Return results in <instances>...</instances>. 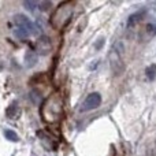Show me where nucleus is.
<instances>
[{
	"label": "nucleus",
	"instance_id": "3",
	"mask_svg": "<svg viewBox=\"0 0 156 156\" xmlns=\"http://www.w3.org/2000/svg\"><path fill=\"white\" fill-rule=\"evenodd\" d=\"M14 21H15V25H16L15 36L18 38H21V40H23V38H26L29 34H34V33L37 32V27L34 26V23H33L27 16L22 15V14L15 15Z\"/></svg>",
	"mask_w": 156,
	"mask_h": 156
},
{
	"label": "nucleus",
	"instance_id": "6",
	"mask_svg": "<svg viewBox=\"0 0 156 156\" xmlns=\"http://www.w3.org/2000/svg\"><path fill=\"white\" fill-rule=\"evenodd\" d=\"M111 58H115V62H111V65H112L114 71H115L116 74L122 73V71H123V62L121 60L119 55L115 52V54H111Z\"/></svg>",
	"mask_w": 156,
	"mask_h": 156
},
{
	"label": "nucleus",
	"instance_id": "8",
	"mask_svg": "<svg viewBox=\"0 0 156 156\" xmlns=\"http://www.w3.org/2000/svg\"><path fill=\"white\" fill-rule=\"evenodd\" d=\"M4 137L7 138V140L12 141V143H16V141L19 140L18 136H16V133L12 132V130H4Z\"/></svg>",
	"mask_w": 156,
	"mask_h": 156
},
{
	"label": "nucleus",
	"instance_id": "5",
	"mask_svg": "<svg viewBox=\"0 0 156 156\" xmlns=\"http://www.w3.org/2000/svg\"><path fill=\"white\" fill-rule=\"evenodd\" d=\"M37 51L40 55H47L49 51H51V41H49L48 37L45 36H41L37 41Z\"/></svg>",
	"mask_w": 156,
	"mask_h": 156
},
{
	"label": "nucleus",
	"instance_id": "10",
	"mask_svg": "<svg viewBox=\"0 0 156 156\" xmlns=\"http://www.w3.org/2000/svg\"><path fill=\"white\" fill-rule=\"evenodd\" d=\"M143 15H144V12L134 14V15H132V16H130V18H129V23H127V25H129V26H132V25H134L136 22H138L141 18H143Z\"/></svg>",
	"mask_w": 156,
	"mask_h": 156
},
{
	"label": "nucleus",
	"instance_id": "9",
	"mask_svg": "<svg viewBox=\"0 0 156 156\" xmlns=\"http://www.w3.org/2000/svg\"><path fill=\"white\" fill-rule=\"evenodd\" d=\"M147 77L149 78V80H155V77H156V66L155 65H152V66H149L148 69H147Z\"/></svg>",
	"mask_w": 156,
	"mask_h": 156
},
{
	"label": "nucleus",
	"instance_id": "11",
	"mask_svg": "<svg viewBox=\"0 0 156 156\" xmlns=\"http://www.w3.org/2000/svg\"><path fill=\"white\" fill-rule=\"evenodd\" d=\"M104 37H100L99 38V40H97L96 41V49H100V48H101V47H103V43H104Z\"/></svg>",
	"mask_w": 156,
	"mask_h": 156
},
{
	"label": "nucleus",
	"instance_id": "1",
	"mask_svg": "<svg viewBox=\"0 0 156 156\" xmlns=\"http://www.w3.org/2000/svg\"><path fill=\"white\" fill-rule=\"evenodd\" d=\"M63 116V100L59 92L52 93L41 105V118L48 123H56Z\"/></svg>",
	"mask_w": 156,
	"mask_h": 156
},
{
	"label": "nucleus",
	"instance_id": "12",
	"mask_svg": "<svg viewBox=\"0 0 156 156\" xmlns=\"http://www.w3.org/2000/svg\"><path fill=\"white\" fill-rule=\"evenodd\" d=\"M38 7H41V8H43V11H45L47 8L51 7V3H40V4H38Z\"/></svg>",
	"mask_w": 156,
	"mask_h": 156
},
{
	"label": "nucleus",
	"instance_id": "7",
	"mask_svg": "<svg viewBox=\"0 0 156 156\" xmlns=\"http://www.w3.org/2000/svg\"><path fill=\"white\" fill-rule=\"evenodd\" d=\"M5 115L8 116V118H16V115H18V105L15 104V103H12L11 105H8L7 110H5Z\"/></svg>",
	"mask_w": 156,
	"mask_h": 156
},
{
	"label": "nucleus",
	"instance_id": "2",
	"mask_svg": "<svg viewBox=\"0 0 156 156\" xmlns=\"http://www.w3.org/2000/svg\"><path fill=\"white\" fill-rule=\"evenodd\" d=\"M73 8L74 2H63L60 5H58L56 10L51 15V21H49L52 26L56 30H62L70 22V19L73 18Z\"/></svg>",
	"mask_w": 156,
	"mask_h": 156
},
{
	"label": "nucleus",
	"instance_id": "4",
	"mask_svg": "<svg viewBox=\"0 0 156 156\" xmlns=\"http://www.w3.org/2000/svg\"><path fill=\"white\" fill-rule=\"evenodd\" d=\"M101 104V96L100 93H90L85 100H83L82 105H81V112H88V111H92V110H96L99 105Z\"/></svg>",
	"mask_w": 156,
	"mask_h": 156
}]
</instances>
